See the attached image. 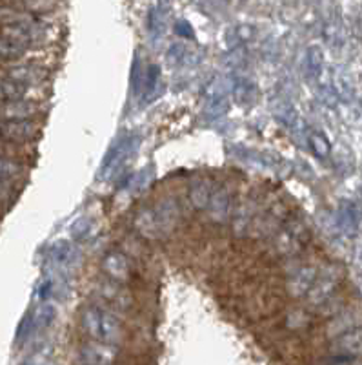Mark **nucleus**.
<instances>
[{"label": "nucleus", "mask_w": 362, "mask_h": 365, "mask_svg": "<svg viewBox=\"0 0 362 365\" xmlns=\"http://www.w3.org/2000/svg\"><path fill=\"white\" fill-rule=\"evenodd\" d=\"M102 269L113 283H126L132 278V267H129L128 257L120 252L107 254L102 259Z\"/></svg>", "instance_id": "5"}, {"label": "nucleus", "mask_w": 362, "mask_h": 365, "mask_svg": "<svg viewBox=\"0 0 362 365\" xmlns=\"http://www.w3.org/2000/svg\"><path fill=\"white\" fill-rule=\"evenodd\" d=\"M117 356V349L112 345L91 344L84 345L78 353V365H113Z\"/></svg>", "instance_id": "2"}, {"label": "nucleus", "mask_w": 362, "mask_h": 365, "mask_svg": "<svg viewBox=\"0 0 362 365\" xmlns=\"http://www.w3.org/2000/svg\"><path fill=\"white\" fill-rule=\"evenodd\" d=\"M100 291H102V296L107 302L112 303V305H120L122 302H126V294L120 292V289L115 283H106V285H102Z\"/></svg>", "instance_id": "11"}, {"label": "nucleus", "mask_w": 362, "mask_h": 365, "mask_svg": "<svg viewBox=\"0 0 362 365\" xmlns=\"http://www.w3.org/2000/svg\"><path fill=\"white\" fill-rule=\"evenodd\" d=\"M82 327L87 336L97 344L115 347L122 340V324L112 311L91 305L82 312Z\"/></svg>", "instance_id": "1"}, {"label": "nucleus", "mask_w": 362, "mask_h": 365, "mask_svg": "<svg viewBox=\"0 0 362 365\" xmlns=\"http://www.w3.org/2000/svg\"><path fill=\"white\" fill-rule=\"evenodd\" d=\"M317 282V272L315 269H302L301 272L297 274L295 278L289 283V289L293 291V294H306V292L312 291V287Z\"/></svg>", "instance_id": "6"}, {"label": "nucleus", "mask_w": 362, "mask_h": 365, "mask_svg": "<svg viewBox=\"0 0 362 365\" xmlns=\"http://www.w3.org/2000/svg\"><path fill=\"white\" fill-rule=\"evenodd\" d=\"M22 175V166L17 161L6 158V155H0V181L9 182L17 181Z\"/></svg>", "instance_id": "8"}, {"label": "nucleus", "mask_w": 362, "mask_h": 365, "mask_svg": "<svg viewBox=\"0 0 362 365\" xmlns=\"http://www.w3.org/2000/svg\"><path fill=\"white\" fill-rule=\"evenodd\" d=\"M312 143H313V148H315V152H317L319 155H326L329 152V145L324 137L312 135Z\"/></svg>", "instance_id": "12"}, {"label": "nucleus", "mask_w": 362, "mask_h": 365, "mask_svg": "<svg viewBox=\"0 0 362 365\" xmlns=\"http://www.w3.org/2000/svg\"><path fill=\"white\" fill-rule=\"evenodd\" d=\"M38 128L31 120H0V139L13 143L31 141Z\"/></svg>", "instance_id": "4"}, {"label": "nucleus", "mask_w": 362, "mask_h": 365, "mask_svg": "<svg viewBox=\"0 0 362 365\" xmlns=\"http://www.w3.org/2000/svg\"><path fill=\"white\" fill-rule=\"evenodd\" d=\"M8 148H6V141L4 139H0V155H6Z\"/></svg>", "instance_id": "13"}, {"label": "nucleus", "mask_w": 362, "mask_h": 365, "mask_svg": "<svg viewBox=\"0 0 362 365\" xmlns=\"http://www.w3.org/2000/svg\"><path fill=\"white\" fill-rule=\"evenodd\" d=\"M334 353L339 356H344V360L355 356H362V327L350 329V331L341 332L331 344Z\"/></svg>", "instance_id": "3"}, {"label": "nucleus", "mask_w": 362, "mask_h": 365, "mask_svg": "<svg viewBox=\"0 0 362 365\" xmlns=\"http://www.w3.org/2000/svg\"><path fill=\"white\" fill-rule=\"evenodd\" d=\"M137 227H139V230L144 236H156V228H159V221H156L155 217V212L151 210H142L139 214V217H137Z\"/></svg>", "instance_id": "10"}, {"label": "nucleus", "mask_w": 362, "mask_h": 365, "mask_svg": "<svg viewBox=\"0 0 362 365\" xmlns=\"http://www.w3.org/2000/svg\"><path fill=\"white\" fill-rule=\"evenodd\" d=\"M28 88L22 84L13 83V81L0 77V103H9V101H22Z\"/></svg>", "instance_id": "7"}, {"label": "nucleus", "mask_w": 362, "mask_h": 365, "mask_svg": "<svg viewBox=\"0 0 362 365\" xmlns=\"http://www.w3.org/2000/svg\"><path fill=\"white\" fill-rule=\"evenodd\" d=\"M24 51V46L17 44V42L4 37V35H0V58H2V61H13V58L22 57Z\"/></svg>", "instance_id": "9"}]
</instances>
